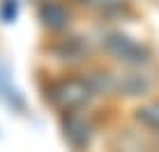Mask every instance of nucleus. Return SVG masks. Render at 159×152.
<instances>
[{
  "label": "nucleus",
  "mask_w": 159,
  "mask_h": 152,
  "mask_svg": "<svg viewBox=\"0 0 159 152\" xmlns=\"http://www.w3.org/2000/svg\"><path fill=\"white\" fill-rule=\"evenodd\" d=\"M48 101H51L53 108H58L60 113H79V111H88L90 104L97 97L95 88L90 83V76L88 72L83 74H67L62 78L53 81L46 90Z\"/></svg>",
  "instance_id": "f257e3e1"
},
{
  "label": "nucleus",
  "mask_w": 159,
  "mask_h": 152,
  "mask_svg": "<svg viewBox=\"0 0 159 152\" xmlns=\"http://www.w3.org/2000/svg\"><path fill=\"white\" fill-rule=\"evenodd\" d=\"M99 48L118 67L148 69L152 65V51L143 42L134 39L131 35L122 30H106L99 37Z\"/></svg>",
  "instance_id": "f03ea898"
},
{
  "label": "nucleus",
  "mask_w": 159,
  "mask_h": 152,
  "mask_svg": "<svg viewBox=\"0 0 159 152\" xmlns=\"http://www.w3.org/2000/svg\"><path fill=\"white\" fill-rule=\"evenodd\" d=\"M88 111L79 113H65L60 124H62V136L76 152H83L90 148L92 136H95V127H92L90 118L85 115Z\"/></svg>",
  "instance_id": "7ed1b4c3"
},
{
  "label": "nucleus",
  "mask_w": 159,
  "mask_h": 152,
  "mask_svg": "<svg viewBox=\"0 0 159 152\" xmlns=\"http://www.w3.org/2000/svg\"><path fill=\"white\" fill-rule=\"evenodd\" d=\"M88 53H90V46L79 35H65L53 46V56L60 62H67V65H79V62L88 60Z\"/></svg>",
  "instance_id": "20e7f679"
},
{
  "label": "nucleus",
  "mask_w": 159,
  "mask_h": 152,
  "mask_svg": "<svg viewBox=\"0 0 159 152\" xmlns=\"http://www.w3.org/2000/svg\"><path fill=\"white\" fill-rule=\"evenodd\" d=\"M39 21L44 28L53 30V32H62L67 30L69 21H72V12L67 5L58 2V0H46L39 7Z\"/></svg>",
  "instance_id": "39448f33"
},
{
  "label": "nucleus",
  "mask_w": 159,
  "mask_h": 152,
  "mask_svg": "<svg viewBox=\"0 0 159 152\" xmlns=\"http://www.w3.org/2000/svg\"><path fill=\"white\" fill-rule=\"evenodd\" d=\"M134 118L143 129H148V132H152L155 136H159V99L141 104L134 111Z\"/></svg>",
  "instance_id": "423d86ee"
},
{
  "label": "nucleus",
  "mask_w": 159,
  "mask_h": 152,
  "mask_svg": "<svg viewBox=\"0 0 159 152\" xmlns=\"http://www.w3.org/2000/svg\"><path fill=\"white\" fill-rule=\"evenodd\" d=\"M79 2L97 14H104V16H113L122 9V0H79Z\"/></svg>",
  "instance_id": "0eeeda50"
}]
</instances>
